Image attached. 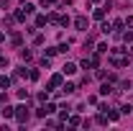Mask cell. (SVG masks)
Wrapping results in <instances>:
<instances>
[{
  "label": "cell",
  "mask_w": 133,
  "mask_h": 131,
  "mask_svg": "<svg viewBox=\"0 0 133 131\" xmlns=\"http://www.w3.org/2000/svg\"><path fill=\"white\" fill-rule=\"evenodd\" d=\"M69 111H72V108H69V105H62V108H59V116H62V118H69Z\"/></svg>",
  "instance_id": "obj_18"
},
{
  "label": "cell",
  "mask_w": 133,
  "mask_h": 131,
  "mask_svg": "<svg viewBox=\"0 0 133 131\" xmlns=\"http://www.w3.org/2000/svg\"><path fill=\"white\" fill-rule=\"evenodd\" d=\"M95 77H97V80H108V72H105V69H100V67H97V72H95Z\"/></svg>",
  "instance_id": "obj_26"
},
{
  "label": "cell",
  "mask_w": 133,
  "mask_h": 131,
  "mask_svg": "<svg viewBox=\"0 0 133 131\" xmlns=\"http://www.w3.org/2000/svg\"><path fill=\"white\" fill-rule=\"evenodd\" d=\"M95 51H100V54H105V51H108V44H105V41H102V44H97V49Z\"/></svg>",
  "instance_id": "obj_38"
},
{
  "label": "cell",
  "mask_w": 133,
  "mask_h": 131,
  "mask_svg": "<svg viewBox=\"0 0 133 131\" xmlns=\"http://www.w3.org/2000/svg\"><path fill=\"white\" fill-rule=\"evenodd\" d=\"M3 23H5V26H13V23H16V18H13V16H5V18H3Z\"/></svg>",
  "instance_id": "obj_33"
},
{
  "label": "cell",
  "mask_w": 133,
  "mask_h": 131,
  "mask_svg": "<svg viewBox=\"0 0 133 131\" xmlns=\"http://www.w3.org/2000/svg\"><path fill=\"white\" fill-rule=\"evenodd\" d=\"M123 23H125V28H133V16H125V18H123Z\"/></svg>",
  "instance_id": "obj_32"
},
{
  "label": "cell",
  "mask_w": 133,
  "mask_h": 131,
  "mask_svg": "<svg viewBox=\"0 0 133 131\" xmlns=\"http://www.w3.org/2000/svg\"><path fill=\"white\" fill-rule=\"evenodd\" d=\"M90 64H92V67H100V51L90 54Z\"/></svg>",
  "instance_id": "obj_14"
},
{
  "label": "cell",
  "mask_w": 133,
  "mask_h": 131,
  "mask_svg": "<svg viewBox=\"0 0 133 131\" xmlns=\"http://www.w3.org/2000/svg\"><path fill=\"white\" fill-rule=\"evenodd\" d=\"M28 116H31V113H28V105H23V103H21V105L16 108V121L23 126V123L28 121Z\"/></svg>",
  "instance_id": "obj_1"
},
{
  "label": "cell",
  "mask_w": 133,
  "mask_h": 131,
  "mask_svg": "<svg viewBox=\"0 0 133 131\" xmlns=\"http://www.w3.org/2000/svg\"><path fill=\"white\" fill-rule=\"evenodd\" d=\"M120 113H123V116H128V113H133V105H123V108H120Z\"/></svg>",
  "instance_id": "obj_35"
},
{
  "label": "cell",
  "mask_w": 133,
  "mask_h": 131,
  "mask_svg": "<svg viewBox=\"0 0 133 131\" xmlns=\"http://www.w3.org/2000/svg\"><path fill=\"white\" fill-rule=\"evenodd\" d=\"M44 54H46V57H54V54H59V49H56V46H46Z\"/></svg>",
  "instance_id": "obj_27"
},
{
  "label": "cell",
  "mask_w": 133,
  "mask_h": 131,
  "mask_svg": "<svg viewBox=\"0 0 133 131\" xmlns=\"http://www.w3.org/2000/svg\"><path fill=\"white\" fill-rule=\"evenodd\" d=\"M118 87H120L123 93H125V90H131V80H120V82H118Z\"/></svg>",
  "instance_id": "obj_21"
},
{
  "label": "cell",
  "mask_w": 133,
  "mask_h": 131,
  "mask_svg": "<svg viewBox=\"0 0 133 131\" xmlns=\"http://www.w3.org/2000/svg\"><path fill=\"white\" fill-rule=\"evenodd\" d=\"M0 67H8V57H3V54H0Z\"/></svg>",
  "instance_id": "obj_39"
},
{
  "label": "cell",
  "mask_w": 133,
  "mask_h": 131,
  "mask_svg": "<svg viewBox=\"0 0 133 131\" xmlns=\"http://www.w3.org/2000/svg\"><path fill=\"white\" fill-rule=\"evenodd\" d=\"M21 59H23V62H31V59H33V51L31 49H21Z\"/></svg>",
  "instance_id": "obj_9"
},
{
  "label": "cell",
  "mask_w": 133,
  "mask_h": 131,
  "mask_svg": "<svg viewBox=\"0 0 133 131\" xmlns=\"http://www.w3.org/2000/svg\"><path fill=\"white\" fill-rule=\"evenodd\" d=\"M59 26H64V28H66V26H69V16H62V18H59Z\"/></svg>",
  "instance_id": "obj_36"
},
{
  "label": "cell",
  "mask_w": 133,
  "mask_h": 131,
  "mask_svg": "<svg viewBox=\"0 0 133 131\" xmlns=\"http://www.w3.org/2000/svg\"><path fill=\"white\" fill-rule=\"evenodd\" d=\"M120 28H125L123 18H118V21H113V31H115V33H120Z\"/></svg>",
  "instance_id": "obj_12"
},
{
  "label": "cell",
  "mask_w": 133,
  "mask_h": 131,
  "mask_svg": "<svg viewBox=\"0 0 133 131\" xmlns=\"http://www.w3.org/2000/svg\"><path fill=\"white\" fill-rule=\"evenodd\" d=\"M105 13H108V8L102 5V8H97V10H95V18H97V21H102V18H105Z\"/></svg>",
  "instance_id": "obj_15"
},
{
  "label": "cell",
  "mask_w": 133,
  "mask_h": 131,
  "mask_svg": "<svg viewBox=\"0 0 133 131\" xmlns=\"http://www.w3.org/2000/svg\"><path fill=\"white\" fill-rule=\"evenodd\" d=\"M74 90H77V85H74V82H64V85H62V93H64V95H72Z\"/></svg>",
  "instance_id": "obj_7"
},
{
  "label": "cell",
  "mask_w": 133,
  "mask_h": 131,
  "mask_svg": "<svg viewBox=\"0 0 133 131\" xmlns=\"http://www.w3.org/2000/svg\"><path fill=\"white\" fill-rule=\"evenodd\" d=\"M44 108H46V113H56V105H54V103H46V105H44Z\"/></svg>",
  "instance_id": "obj_31"
},
{
  "label": "cell",
  "mask_w": 133,
  "mask_h": 131,
  "mask_svg": "<svg viewBox=\"0 0 133 131\" xmlns=\"http://www.w3.org/2000/svg\"><path fill=\"white\" fill-rule=\"evenodd\" d=\"M23 8H26V13H33V10H36V5H33V3H23Z\"/></svg>",
  "instance_id": "obj_34"
},
{
  "label": "cell",
  "mask_w": 133,
  "mask_h": 131,
  "mask_svg": "<svg viewBox=\"0 0 133 131\" xmlns=\"http://www.w3.org/2000/svg\"><path fill=\"white\" fill-rule=\"evenodd\" d=\"M38 77H41V75H38V69H31V72H28V80H33V82H36Z\"/></svg>",
  "instance_id": "obj_29"
},
{
  "label": "cell",
  "mask_w": 133,
  "mask_h": 131,
  "mask_svg": "<svg viewBox=\"0 0 133 131\" xmlns=\"http://www.w3.org/2000/svg\"><path fill=\"white\" fill-rule=\"evenodd\" d=\"M108 118H110V121H118V118H120V111H113V108H108Z\"/></svg>",
  "instance_id": "obj_16"
},
{
  "label": "cell",
  "mask_w": 133,
  "mask_h": 131,
  "mask_svg": "<svg viewBox=\"0 0 133 131\" xmlns=\"http://www.w3.org/2000/svg\"><path fill=\"white\" fill-rule=\"evenodd\" d=\"M26 16H28V13H26V8H23V10H16V13H13L16 23H23V21H26Z\"/></svg>",
  "instance_id": "obj_8"
},
{
  "label": "cell",
  "mask_w": 133,
  "mask_h": 131,
  "mask_svg": "<svg viewBox=\"0 0 133 131\" xmlns=\"http://www.w3.org/2000/svg\"><path fill=\"white\" fill-rule=\"evenodd\" d=\"M28 72H31V69H26V64L16 69V75H18V77H28Z\"/></svg>",
  "instance_id": "obj_20"
},
{
  "label": "cell",
  "mask_w": 133,
  "mask_h": 131,
  "mask_svg": "<svg viewBox=\"0 0 133 131\" xmlns=\"http://www.w3.org/2000/svg\"><path fill=\"white\" fill-rule=\"evenodd\" d=\"M10 5V0H0V8H8Z\"/></svg>",
  "instance_id": "obj_40"
},
{
  "label": "cell",
  "mask_w": 133,
  "mask_h": 131,
  "mask_svg": "<svg viewBox=\"0 0 133 131\" xmlns=\"http://www.w3.org/2000/svg\"><path fill=\"white\" fill-rule=\"evenodd\" d=\"M10 44H13V46H23V33H21V31H13V36H10Z\"/></svg>",
  "instance_id": "obj_4"
},
{
  "label": "cell",
  "mask_w": 133,
  "mask_h": 131,
  "mask_svg": "<svg viewBox=\"0 0 133 131\" xmlns=\"http://www.w3.org/2000/svg\"><path fill=\"white\" fill-rule=\"evenodd\" d=\"M44 41H46L44 33H36V36H33V44H36V46H44Z\"/></svg>",
  "instance_id": "obj_19"
},
{
  "label": "cell",
  "mask_w": 133,
  "mask_h": 131,
  "mask_svg": "<svg viewBox=\"0 0 133 131\" xmlns=\"http://www.w3.org/2000/svg\"><path fill=\"white\" fill-rule=\"evenodd\" d=\"M46 18H49V23H54V26H59V18H62V16H59V13H49Z\"/></svg>",
  "instance_id": "obj_17"
},
{
  "label": "cell",
  "mask_w": 133,
  "mask_h": 131,
  "mask_svg": "<svg viewBox=\"0 0 133 131\" xmlns=\"http://www.w3.org/2000/svg\"><path fill=\"white\" fill-rule=\"evenodd\" d=\"M0 113H3V118H16V108H10V105H3V108H0Z\"/></svg>",
  "instance_id": "obj_6"
},
{
  "label": "cell",
  "mask_w": 133,
  "mask_h": 131,
  "mask_svg": "<svg viewBox=\"0 0 133 131\" xmlns=\"http://www.w3.org/2000/svg\"><path fill=\"white\" fill-rule=\"evenodd\" d=\"M74 72H77V64H74V62H66V64L62 67V75H64V77L66 75H74Z\"/></svg>",
  "instance_id": "obj_5"
},
{
  "label": "cell",
  "mask_w": 133,
  "mask_h": 131,
  "mask_svg": "<svg viewBox=\"0 0 133 131\" xmlns=\"http://www.w3.org/2000/svg\"><path fill=\"white\" fill-rule=\"evenodd\" d=\"M100 28H102V33H113V23L102 18V26H100Z\"/></svg>",
  "instance_id": "obj_11"
},
{
  "label": "cell",
  "mask_w": 133,
  "mask_h": 131,
  "mask_svg": "<svg viewBox=\"0 0 133 131\" xmlns=\"http://www.w3.org/2000/svg\"><path fill=\"white\" fill-rule=\"evenodd\" d=\"M36 116H38V118H46V116H49V113H46V108L41 105V108H36Z\"/></svg>",
  "instance_id": "obj_30"
},
{
  "label": "cell",
  "mask_w": 133,
  "mask_h": 131,
  "mask_svg": "<svg viewBox=\"0 0 133 131\" xmlns=\"http://www.w3.org/2000/svg\"><path fill=\"white\" fill-rule=\"evenodd\" d=\"M74 28H77V31H87V28H90V18L87 16H77L74 18Z\"/></svg>",
  "instance_id": "obj_2"
},
{
  "label": "cell",
  "mask_w": 133,
  "mask_h": 131,
  "mask_svg": "<svg viewBox=\"0 0 133 131\" xmlns=\"http://www.w3.org/2000/svg\"><path fill=\"white\" fill-rule=\"evenodd\" d=\"M0 87H10V77L3 75V77H0Z\"/></svg>",
  "instance_id": "obj_28"
},
{
  "label": "cell",
  "mask_w": 133,
  "mask_h": 131,
  "mask_svg": "<svg viewBox=\"0 0 133 131\" xmlns=\"http://www.w3.org/2000/svg\"><path fill=\"white\" fill-rule=\"evenodd\" d=\"M3 41H5V33H3V31H0V44H3Z\"/></svg>",
  "instance_id": "obj_41"
},
{
  "label": "cell",
  "mask_w": 133,
  "mask_h": 131,
  "mask_svg": "<svg viewBox=\"0 0 133 131\" xmlns=\"http://www.w3.org/2000/svg\"><path fill=\"white\" fill-rule=\"evenodd\" d=\"M120 39H123L125 44H131V41H133V28H128L125 33H120Z\"/></svg>",
  "instance_id": "obj_13"
},
{
  "label": "cell",
  "mask_w": 133,
  "mask_h": 131,
  "mask_svg": "<svg viewBox=\"0 0 133 131\" xmlns=\"http://www.w3.org/2000/svg\"><path fill=\"white\" fill-rule=\"evenodd\" d=\"M0 108H3V100H0Z\"/></svg>",
  "instance_id": "obj_42"
},
{
  "label": "cell",
  "mask_w": 133,
  "mask_h": 131,
  "mask_svg": "<svg viewBox=\"0 0 133 131\" xmlns=\"http://www.w3.org/2000/svg\"><path fill=\"white\" fill-rule=\"evenodd\" d=\"M108 121H110L108 113H100V116H97V123H100V126H108Z\"/></svg>",
  "instance_id": "obj_22"
},
{
  "label": "cell",
  "mask_w": 133,
  "mask_h": 131,
  "mask_svg": "<svg viewBox=\"0 0 133 131\" xmlns=\"http://www.w3.org/2000/svg\"><path fill=\"white\" fill-rule=\"evenodd\" d=\"M16 98L18 100H28V90H16Z\"/></svg>",
  "instance_id": "obj_23"
},
{
  "label": "cell",
  "mask_w": 133,
  "mask_h": 131,
  "mask_svg": "<svg viewBox=\"0 0 133 131\" xmlns=\"http://www.w3.org/2000/svg\"><path fill=\"white\" fill-rule=\"evenodd\" d=\"M56 49H59V54H66V51H69V44H59Z\"/></svg>",
  "instance_id": "obj_37"
},
{
  "label": "cell",
  "mask_w": 133,
  "mask_h": 131,
  "mask_svg": "<svg viewBox=\"0 0 133 131\" xmlns=\"http://www.w3.org/2000/svg\"><path fill=\"white\" fill-rule=\"evenodd\" d=\"M66 121H69V126H79V123H82V121H79V116H69Z\"/></svg>",
  "instance_id": "obj_24"
},
{
  "label": "cell",
  "mask_w": 133,
  "mask_h": 131,
  "mask_svg": "<svg viewBox=\"0 0 133 131\" xmlns=\"http://www.w3.org/2000/svg\"><path fill=\"white\" fill-rule=\"evenodd\" d=\"M62 85H64V75L62 72H56V75L49 77V87H62Z\"/></svg>",
  "instance_id": "obj_3"
},
{
  "label": "cell",
  "mask_w": 133,
  "mask_h": 131,
  "mask_svg": "<svg viewBox=\"0 0 133 131\" xmlns=\"http://www.w3.org/2000/svg\"><path fill=\"white\" fill-rule=\"evenodd\" d=\"M46 23H49V18H46V16H36V28H44Z\"/></svg>",
  "instance_id": "obj_10"
},
{
  "label": "cell",
  "mask_w": 133,
  "mask_h": 131,
  "mask_svg": "<svg viewBox=\"0 0 133 131\" xmlns=\"http://www.w3.org/2000/svg\"><path fill=\"white\" fill-rule=\"evenodd\" d=\"M36 98L41 100V103H46V100H49V90H41V93H38V95H36Z\"/></svg>",
  "instance_id": "obj_25"
}]
</instances>
